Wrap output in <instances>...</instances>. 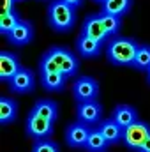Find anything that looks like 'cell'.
Here are the masks:
<instances>
[{
	"mask_svg": "<svg viewBox=\"0 0 150 152\" xmlns=\"http://www.w3.org/2000/svg\"><path fill=\"white\" fill-rule=\"evenodd\" d=\"M97 129H99L101 134L108 140L110 145H118V143H122V138H124V127H120L111 117H110V118H104V120L97 126Z\"/></svg>",
	"mask_w": 150,
	"mask_h": 152,
	"instance_id": "15",
	"label": "cell"
},
{
	"mask_svg": "<svg viewBox=\"0 0 150 152\" xmlns=\"http://www.w3.org/2000/svg\"><path fill=\"white\" fill-rule=\"evenodd\" d=\"M9 87L12 92L16 94H30L36 88V76L34 71L28 67H21L16 75L12 76V80L9 81Z\"/></svg>",
	"mask_w": 150,
	"mask_h": 152,
	"instance_id": "9",
	"label": "cell"
},
{
	"mask_svg": "<svg viewBox=\"0 0 150 152\" xmlns=\"http://www.w3.org/2000/svg\"><path fill=\"white\" fill-rule=\"evenodd\" d=\"M138 48H140V42L133 37H124V36L111 37L106 46L108 62L113 66H131L133 67Z\"/></svg>",
	"mask_w": 150,
	"mask_h": 152,
	"instance_id": "1",
	"label": "cell"
},
{
	"mask_svg": "<svg viewBox=\"0 0 150 152\" xmlns=\"http://www.w3.org/2000/svg\"><path fill=\"white\" fill-rule=\"evenodd\" d=\"M67 76L62 73H41V85L48 92H62L66 87Z\"/></svg>",
	"mask_w": 150,
	"mask_h": 152,
	"instance_id": "17",
	"label": "cell"
},
{
	"mask_svg": "<svg viewBox=\"0 0 150 152\" xmlns=\"http://www.w3.org/2000/svg\"><path fill=\"white\" fill-rule=\"evenodd\" d=\"M131 5H133V0H106L101 5V12L122 18L131 11Z\"/></svg>",
	"mask_w": 150,
	"mask_h": 152,
	"instance_id": "19",
	"label": "cell"
},
{
	"mask_svg": "<svg viewBox=\"0 0 150 152\" xmlns=\"http://www.w3.org/2000/svg\"><path fill=\"white\" fill-rule=\"evenodd\" d=\"M50 57L57 62L58 66V71L62 73L64 76L71 78V76H76L78 75V69H79V60L74 53L64 46H53L48 50Z\"/></svg>",
	"mask_w": 150,
	"mask_h": 152,
	"instance_id": "3",
	"label": "cell"
},
{
	"mask_svg": "<svg viewBox=\"0 0 150 152\" xmlns=\"http://www.w3.org/2000/svg\"><path fill=\"white\" fill-rule=\"evenodd\" d=\"M32 112L37 113L39 117H42V118L57 122V118H58V104L55 101H51V99H37Z\"/></svg>",
	"mask_w": 150,
	"mask_h": 152,
	"instance_id": "16",
	"label": "cell"
},
{
	"mask_svg": "<svg viewBox=\"0 0 150 152\" xmlns=\"http://www.w3.org/2000/svg\"><path fill=\"white\" fill-rule=\"evenodd\" d=\"M150 138V124L145 120H136L134 124H131L129 127L124 129V138L122 143L131 149V151H138L143 147V143Z\"/></svg>",
	"mask_w": 150,
	"mask_h": 152,
	"instance_id": "4",
	"label": "cell"
},
{
	"mask_svg": "<svg viewBox=\"0 0 150 152\" xmlns=\"http://www.w3.org/2000/svg\"><path fill=\"white\" fill-rule=\"evenodd\" d=\"M147 81H149V85H150V69L147 71Z\"/></svg>",
	"mask_w": 150,
	"mask_h": 152,
	"instance_id": "30",
	"label": "cell"
},
{
	"mask_svg": "<svg viewBox=\"0 0 150 152\" xmlns=\"http://www.w3.org/2000/svg\"><path fill=\"white\" fill-rule=\"evenodd\" d=\"M133 67L138 71H149L150 69V44H140Z\"/></svg>",
	"mask_w": 150,
	"mask_h": 152,
	"instance_id": "23",
	"label": "cell"
},
{
	"mask_svg": "<svg viewBox=\"0 0 150 152\" xmlns=\"http://www.w3.org/2000/svg\"><path fill=\"white\" fill-rule=\"evenodd\" d=\"M111 118L120 126V127H129L131 124H134L136 120H140L138 110L131 104H117L111 112Z\"/></svg>",
	"mask_w": 150,
	"mask_h": 152,
	"instance_id": "13",
	"label": "cell"
},
{
	"mask_svg": "<svg viewBox=\"0 0 150 152\" xmlns=\"http://www.w3.org/2000/svg\"><path fill=\"white\" fill-rule=\"evenodd\" d=\"M101 50H103V42L95 39L87 37L83 34L76 39V51L81 58H95L101 55Z\"/></svg>",
	"mask_w": 150,
	"mask_h": 152,
	"instance_id": "14",
	"label": "cell"
},
{
	"mask_svg": "<svg viewBox=\"0 0 150 152\" xmlns=\"http://www.w3.org/2000/svg\"><path fill=\"white\" fill-rule=\"evenodd\" d=\"M53 126H55V122L39 117V115L34 113L32 110H30L28 115H27L25 129H27V134L32 136L34 140H44V138H50V136L53 134Z\"/></svg>",
	"mask_w": 150,
	"mask_h": 152,
	"instance_id": "6",
	"label": "cell"
},
{
	"mask_svg": "<svg viewBox=\"0 0 150 152\" xmlns=\"http://www.w3.org/2000/svg\"><path fill=\"white\" fill-rule=\"evenodd\" d=\"M108 147H110L108 140L101 134V131H99L97 127H94L92 133H90V136H88V140H87L85 149L88 152H106Z\"/></svg>",
	"mask_w": 150,
	"mask_h": 152,
	"instance_id": "20",
	"label": "cell"
},
{
	"mask_svg": "<svg viewBox=\"0 0 150 152\" xmlns=\"http://www.w3.org/2000/svg\"><path fill=\"white\" fill-rule=\"evenodd\" d=\"M32 39H34V25L30 21H27V20H21L11 30V34L7 36L9 44L18 46V48L20 46H27L28 42H32Z\"/></svg>",
	"mask_w": 150,
	"mask_h": 152,
	"instance_id": "12",
	"label": "cell"
},
{
	"mask_svg": "<svg viewBox=\"0 0 150 152\" xmlns=\"http://www.w3.org/2000/svg\"><path fill=\"white\" fill-rule=\"evenodd\" d=\"M16 2H23V0H16Z\"/></svg>",
	"mask_w": 150,
	"mask_h": 152,
	"instance_id": "31",
	"label": "cell"
},
{
	"mask_svg": "<svg viewBox=\"0 0 150 152\" xmlns=\"http://www.w3.org/2000/svg\"><path fill=\"white\" fill-rule=\"evenodd\" d=\"M81 34L87 36V37H92L99 42H106L110 41L108 32L104 30V25L101 21V14H88L83 21V27H81Z\"/></svg>",
	"mask_w": 150,
	"mask_h": 152,
	"instance_id": "10",
	"label": "cell"
},
{
	"mask_svg": "<svg viewBox=\"0 0 150 152\" xmlns=\"http://www.w3.org/2000/svg\"><path fill=\"white\" fill-rule=\"evenodd\" d=\"M76 118L79 122H85L88 126H99L103 118V106L97 101H85V103H76Z\"/></svg>",
	"mask_w": 150,
	"mask_h": 152,
	"instance_id": "7",
	"label": "cell"
},
{
	"mask_svg": "<svg viewBox=\"0 0 150 152\" xmlns=\"http://www.w3.org/2000/svg\"><path fill=\"white\" fill-rule=\"evenodd\" d=\"M39 71H41V73H60L57 62L50 57L48 51H46V53L41 57V60H39Z\"/></svg>",
	"mask_w": 150,
	"mask_h": 152,
	"instance_id": "25",
	"label": "cell"
},
{
	"mask_svg": "<svg viewBox=\"0 0 150 152\" xmlns=\"http://www.w3.org/2000/svg\"><path fill=\"white\" fill-rule=\"evenodd\" d=\"M20 21H21V18H20V14H18L16 9H12V11H9V12H2V14H0V32L7 37V36L11 34V30H12Z\"/></svg>",
	"mask_w": 150,
	"mask_h": 152,
	"instance_id": "21",
	"label": "cell"
},
{
	"mask_svg": "<svg viewBox=\"0 0 150 152\" xmlns=\"http://www.w3.org/2000/svg\"><path fill=\"white\" fill-rule=\"evenodd\" d=\"M92 129H94L92 126H88L85 122H79V120L69 124L67 129H66V143L73 149H85Z\"/></svg>",
	"mask_w": 150,
	"mask_h": 152,
	"instance_id": "8",
	"label": "cell"
},
{
	"mask_svg": "<svg viewBox=\"0 0 150 152\" xmlns=\"http://www.w3.org/2000/svg\"><path fill=\"white\" fill-rule=\"evenodd\" d=\"M62 2H66L67 5H71V7H74V9H79L85 0H62Z\"/></svg>",
	"mask_w": 150,
	"mask_h": 152,
	"instance_id": "27",
	"label": "cell"
},
{
	"mask_svg": "<svg viewBox=\"0 0 150 152\" xmlns=\"http://www.w3.org/2000/svg\"><path fill=\"white\" fill-rule=\"evenodd\" d=\"M16 0H2V12H9L14 9Z\"/></svg>",
	"mask_w": 150,
	"mask_h": 152,
	"instance_id": "26",
	"label": "cell"
},
{
	"mask_svg": "<svg viewBox=\"0 0 150 152\" xmlns=\"http://www.w3.org/2000/svg\"><path fill=\"white\" fill-rule=\"evenodd\" d=\"M18 117V103L11 97H0V124L7 126Z\"/></svg>",
	"mask_w": 150,
	"mask_h": 152,
	"instance_id": "18",
	"label": "cell"
},
{
	"mask_svg": "<svg viewBox=\"0 0 150 152\" xmlns=\"http://www.w3.org/2000/svg\"><path fill=\"white\" fill-rule=\"evenodd\" d=\"M140 152H150V138L145 142V143H143V147L140 149Z\"/></svg>",
	"mask_w": 150,
	"mask_h": 152,
	"instance_id": "28",
	"label": "cell"
},
{
	"mask_svg": "<svg viewBox=\"0 0 150 152\" xmlns=\"http://www.w3.org/2000/svg\"><path fill=\"white\" fill-rule=\"evenodd\" d=\"M48 23L58 34L69 32L76 23V9L62 0H51L48 5Z\"/></svg>",
	"mask_w": 150,
	"mask_h": 152,
	"instance_id": "2",
	"label": "cell"
},
{
	"mask_svg": "<svg viewBox=\"0 0 150 152\" xmlns=\"http://www.w3.org/2000/svg\"><path fill=\"white\" fill-rule=\"evenodd\" d=\"M30 152H60V151H58V145L53 140L44 138V140H36Z\"/></svg>",
	"mask_w": 150,
	"mask_h": 152,
	"instance_id": "24",
	"label": "cell"
},
{
	"mask_svg": "<svg viewBox=\"0 0 150 152\" xmlns=\"http://www.w3.org/2000/svg\"><path fill=\"white\" fill-rule=\"evenodd\" d=\"M101 94L99 81L92 76H79L73 83V97L76 103H85V101H97Z\"/></svg>",
	"mask_w": 150,
	"mask_h": 152,
	"instance_id": "5",
	"label": "cell"
},
{
	"mask_svg": "<svg viewBox=\"0 0 150 152\" xmlns=\"http://www.w3.org/2000/svg\"><path fill=\"white\" fill-rule=\"evenodd\" d=\"M92 2H94V4H99V5H103V4H104L106 0H92Z\"/></svg>",
	"mask_w": 150,
	"mask_h": 152,
	"instance_id": "29",
	"label": "cell"
},
{
	"mask_svg": "<svg viewBox=\"0 0 150 152\" xmlns=\"http://www.w3.org/2000/svg\"><path fill=\"white\" fill-rule=\"evenodd\" d=\"M21 69L20 57L14 51L4 50L0 51V80L2 81H11L12 76Z\"/></svg>",
	"mask_w": 150,
	"mask_h": 152,
	"instance_id": "11",
	"label": "cell"
},
{
	"mask_svg": "<svg viewBox=\"0 0 150 152\" xmlns=\"http://www.w3.org/2000/svg\"><path fill=\"white\" fill-rule=\"evenodd\" d=\"M99 14H101V21H103L104 30L108 32L110 39L117 37L120 34V28H122V18L113 16V14H106V12H99Z\"/></svg>",
	"mask_w": 150,
	"mask_h": 152,
	"instance_id": "22",
	"label": "cell"
}]
</instances>
